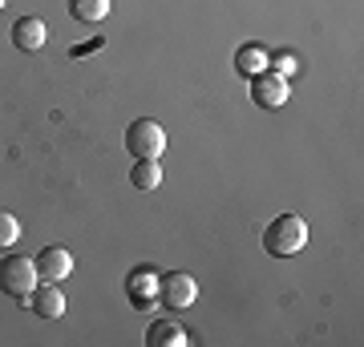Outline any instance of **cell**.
<instances>
[{
    "label": "cell",
    "mask_w": 364,
    "mask_h": 347,
    "mask_svg": "<svg viewBox=\"0 0 364 347\" xmlns=\"http://www.w3.org/2000/svg\"><path fill=\"white\" fill-rule=\"evenodd\" d=\"M308 246V222L299 214H279L272 226H263V250L272 258H291Z\"/></svg>",
    "instance_id": "1"
},
{
    "label": "cell",
    "mask_w": 364,
    "mask_h": 347,
    "mask_svg": "<svg viewBox=\"0 0 364 347\" xmlns=\"http://www.w3.org/2000/svg\"><path fill=\"white\" fill-rule=\"evenodd\" d=\"M126 150L138 162H158V158L166 154V129H162V121H154V117L130 121V129H126Z\"/></svg>",
    "instance_id": "2"
},
{
    "label": "cell",
    "mask_w": 364,
    "mask_h": 347,
    "mask_svg": "<svg viewBox=\"0 0 364 347\" xmlns=\"http://www.w3.org/2000/svg\"><path fill=\"white\" fill-rule=\"evenodd\" d=\"M41 283V275H37V263L25 255H9V258H0V291L4 295H13V299H25L33 295Z\"/></svg>",
    "instance_id": "3"
},
{
    "label": "cell",
    "mask_w": 364,
    "mask_h": 347,
    "mask_svg": "<svg viewBox=\"0 0 364 347\" xmlns=\"http://www.w3.org/2000/svg\"><path fill=\"white\" fill-rule=\"evenodd\" d=\"M198 299V283L195 275H186V270H166L162 279H158V303L170 311H186L195 307Z\"/></svg>",
    "instance_id": "4"
},
{
    "label": "cell",
    "mask_w": 364,
    "mask_h": 347,
    "mask_svg": "<svg viewBox=\"0 0 364 347\" xmlns=\"http://www.w3.org/2000/svg\"><path fill=\"white\" fill-rule=\"evenodd\" d=\"M287 97H291V89H287V77H279V73H259V77H251V101L259 105V109H279V105H287Z\"/></svg>",
    "instance_id": "5"
},
{
    "label": "cell",
    "mask_w": 364,
    "mask_h": 347,
    "mask_svg": "<svg viewBox=\"0 0 364 347\" xmlns=\"http://www.w3.org/2000/svg\"><path fill=\"white\" fill-rule=\"evenodd\" d=\"M21 307H33V315H41L45 323H53V319H61L65 315V291L57 283H45V287H37L33 295H25V299H16Z\"/></svg>",
    "instance_id": "6"
},
{
    "label": "cell",
    "mask_w": 364,
    "mask_h": 347,
    "mask_svg": "<svg viewBox=\"0 0 364 347\" xmlns=\"http://www.w3.org/2000/svg\"><path fill=\"white\" fill-rule=\"evenodd\" d=\"M69 270H73V255L65 246H45L37 255V275L45 283H61V279H69Z\"/></svg>",
    "instance_id": "7"
},
{
    "label": "cell",
    "mask_w": 364,
    "mask_h": 347,
    "mask_svg": "<svg viewBox=\"0 0 364 347\" xmlns=\"http://www.w3.org/2000/svg\"><path fill=\"white\" fill-rule=\"evenodd\" d=\"M45 40H49V28H45V21H41V16H21V21L13 25V45L21 53L45 49Z\"/></svg>",
    "instance_id": "8"
},
{
    "label": "cell",
    "mask_w": 364,
    "mask_h": 347,
    "mask_svg": "<svg viewBox=\"0 0 364 347\" xmlns=\"http://www.w3.org/2000/svg\"><path fill=\"white\" fill-rule=\"evenodd\" d=\"M272 69V53L263 49L259 40H251V45H243V49L235 53V73L239 77H259V73H267Z\"/></svg>",
    "instance_id": "9"
},
{
    "label": "cell",
    "mask_w": 364,
    "mask_h": 347,
    "mask_svg": "<svg viewBox=\"0 0 364 347\" xmlns=\"http://www.w3.org/2000/svg\"><path fill=\"white\" fill-rule=\"evenodd\" d=\"M146 343H150V347H186L191 339H186V331H182L178 323L154 319L150 327H146Z\"/></svg>",
    "instance_id": "10"
},
{
    "label": "cell",
    "mask_w": 364,
    "mask_h": 347,
    "mask_svg": "<svg viewBox=\"0 0 364 347\" xmlns=\"http://www.w3.org/2000/svg\"><path fill=\"white\" fill-rule=\"evenodd\" d=\"M69 16L77 25H102L109 16V0H69Z\"/></svg>",
    "instance_id": "11"
},
{
    "label": "cell",
    "mask_w": 364,
    "mask_h": 347,
    "mask_svg": "<svg viewBox=\"0 0 364 347\" xmlns=\"http://www.w3.org/2000/svg\"><path fill=\"white\" fill-rule=\"evenodd\" d=\"M130 182H134V190H142V194L158 190L162 186V162H134Z\"/></svg>",
    "instance_id": "12"
},
{
    "label": "cell",
    "mask_w": 364,
    "mask_h": 347,
    "mask_svg": "<svg viewBox=\"0 0 364 347\" xmlns=\"http://www.w3.org/2000/svg\"><path fill=\"white\" fill-rule=\"evenodd\" d=\"M16 238H21V222H16V214L0 210V250H9Z\"/></svg>",
    "instance_id": "13"
},
{
    "label": "cell",
    "mask_w": 364,
    "mask_h": 347,
    "mask_svg": "<svg viewBox=\"0 0 364 347\" xmlns=\"http://www.w3.org/2000/svg\"><path fill=\"white\" fill-rule=\"evenodd\" d=\"M272 73H279V77H287V73H296L299 69V61H296V53H279V57H272Z\"/></svg>",
    "instance_id": "14"
},
{
    "label": "cell",
    "mask_w": 364,
    "mask_h": 347,
    "mask_svg": "<svg viewBox=\"0 0 364 347\" xmlns=\"http://www.w3.org/2000/svg\"><path fill=\"white\" fill-rule=\"evenodd\" d=\"M4 4H9V0H0V9H4Z\"/></svg>",
    "instance_id": "15"
}]
</instances>
